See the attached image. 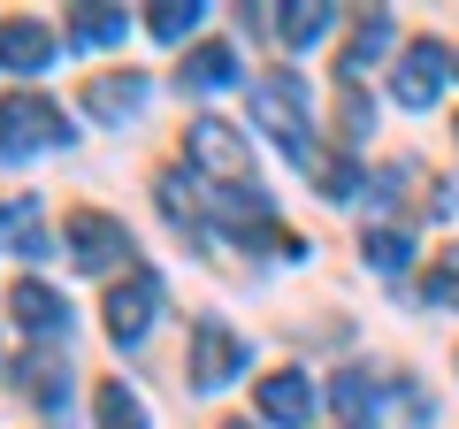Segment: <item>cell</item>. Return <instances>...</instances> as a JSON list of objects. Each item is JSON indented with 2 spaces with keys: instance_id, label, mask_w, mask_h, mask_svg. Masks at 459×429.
I'll use <instances>...</instances> for the list:
<instances>
[{
  "instance_id": "obj_1",
  "label": "cell",
  "mask_w": 459,
  "mask_h": 429,
  "mask_svg": "<svg viewBox=\"0 0 459 429\" xmlns=\"http://www.w3.org/2000/svg\"><path fill=\"white\" fill-rule=\"evenodd\" d=\"M253 116H261V131H276V146L291 153V162H307V153H314V131H307V77L268 69V77L253 84Z\"/></svg>"
},
{
  "instance_id": "obj_2",
  "label": "cell",
  "mask_w": 459,
  "mask_h": 429,
  "mask_svg": "<svg viewBox=\"0 0 459 429\" xmlns=\"http://www.w3.org/2000/svg\"><path fill=\"white\" fill-rule=\"evenodd\" d=\"M69 123L47 92H8L0 100V162H31L39 146H62Z\"/></svg>"
},
{
  "instance_id": "obj_3",
  "label": "cell",
  "mask_w": 459,
  "mask_h": 429,
  "mask_svg": "<svg viewBox=\"0 0 459 429\" xmlns=\"http://www.w3.org/2000/svg\"><path fill=\"white\" fill-rule=\"evenodd\" d=\"M184 153H192V162L207 169L214 184H230V192H253V146L230 131L222 116H199L192 131H184Z\"/></svg>"
},
{
  "instance_id": "obj_4",
  "label": "cell",
  "mask_w": 459,
  "mask_h": 429,
  "mask_svg": "<svg viewBox=\"0 0 459 429\" xmlns=\"http://www.w3.org/2000/svg\"><path fill=\"white\" fill-rule=\"evenodd\" d=\"M153 307H161V276L153 268H123L108 284V337L115 346H138L153 330Z\"/></svg>"
},
{
  "instance_id": "obj_5",
  "label": "cell",
  "mask_w": 459,
  "mask_h": 429,
  "mask_svg": "<svg viewBox=\"0 0 459 429\" xmlns=\"http://www.w3.org/2000/svg\"><path fill=\"white\" fill-rule=\"evenodd\" d=\"M62 238H69V261L92 268V276H108V268L131 261V238H123V223H115V214H100V207H77V214L62 223Z\"/></svg>"
},
{
  "instance_id": "obj_6",
  "label": "cell",
  "mask_w": 459,
  "mask_h": 429,
  "mask_svg": "<svg viewBox=\"0 0 459 429\" xmlns=\"http://www.w3.org/2000/svg\"><path fill=\"white\" fill-rule=\"evenodd\" d=\"M238 368H246V346L230 337V322L199 314V322H192V383H199V391H222Z\"/></svg>"
},
{
  "instance_id": "obj_7",
  "label": "cell",
  "mask_w": 459,
  "mask_h": 429,
  "mask_svg": "<svg viewBox=\"0 0 459 429\" xmlns=\"http://www.w3.org/2000/svg\"><path fill=\"white\" fill-rule=\"evenodd\" d=\"M444 77H452V54H444L437 39H413V47L398 54V77H391V92L406 100V108H429V100L444 92Z\"/></svg>"
},
{
  "instance_id": "obj_8",
  "label": "cell",
  "mask_w": 459,
  "mask_h": 429,
  "mask_svg": "<svg viewBox=\"0 0 459 429\" xmlns=\"http://www.w3.org/2000/svg\"><path fill=\"white\" fill-rule=\"evenodd\" d=\"M84 108H92L100 123H131L138 108H146V77H138V69H123V77H92V84H84Z\"/></svg>"
},
{
  "instance_id": "obj_9",
  "label": "cell",
  "mask_w": 459,
  "mask_h": 429,
  "mask_svg": "<svg viewBox=\"0 0 459 429\" xmlns=\"http://www.w3.org/2000/svg\"><path fill=\"white\" fill-rule=\"evenodd\" d=\"M261 414H268V422H283V429H307V422H314V391H307V376H291V368L261 376Z\"/></svg>"
},
{
  "instance_id": "obj_10",
  "label": "cell",
  "mask_w": 459,
  "mask_h": 429,
  "mask_svg": "<svg viewBox=\"0 0 459 429\" xmlns=\"http://www.w3.org/2000/svg\"><path fill=\"white\" fill-rule=\"evenodd\" d=\"M54 62V31L47 23H31V16H16V23H0V69H47Z\"/></svg>"
},
{
  "instance_id": "obj_11",
  "label": "cell",
  "mask_w": 459,
  "mask_h": 429,
  "mask_svg": "<svg viewBox=\"0 0 459 429\" xmlns=\"http://www.w3.org/2000/svg\"><path fill=\"white\" fill-rule=\"evenodd\" d=\"M261 23L283 39V47H314V39H329L337 8H322V0H291V8H276V16H261Z\"/></svg>"
},
{
  "instance_id": "obj_12",
  "label": "cell",
  "mask_w": 459,
  "mask_h": 429,
  "mask_svg": "<svg viewBox=\"0 0 459 429\" xmlns=\"http://www.w3.org/2000/svg\"><path fill=\"white\" fill-rule=\"evenodd\" d=\"M16 391L39 398V407H62V398H69V368H62V353H23V361H16Z\"/></svg>"
},
{
  "instance_id": "obj_13",
  "label": "cell",
  "mask_w": 459,
  "mask_h": 429,
  "mask_svg": "<svg viewBox=\"0 0 459 429\" xmlns=\"http://www.w3.org/2000/svg\"><path fill=\"white\" fill-rule=\"evenodd\" d=\"M8 307H16V322H23V330H39V337L69 330V299H54L47 284H16V292H8Z\"/></svg>"
},
{
  "instance_id": "obj_14",
  "label": "cell",
  "mask_w": 459,
  "mask_h": 429,
  "mask_svg": "<svg viewBox=\"0 0 459 429\" xmlns=\"http://www.w3.org/2000/svg\"><path fill=\"white\" fill-rule=\"evenodd\" d=\"M0 246L23 253V261H39V253H47V238H39V199H31V192H16L8 207H0Z\"/></svg>"
},
{
  "instance_id": "obj_15",
  "label": "cell",
  "mask_w": 459,
  "mask_h": 429,
  "mask_svg": "<svg viewBox=\"0 0 459 429\" xmlns=\"http://www.w3.org/2000/svg\"><path fill=\"white\" fill-rule=\"evenodd\" d=\"M383 47H391V16H383V8H376V16H360V23H352V39H344V84H360L368 77V62H376V54Z\"/></svg>"
},
{
  "instance_id": "obj_16",
  "label": "cell",
  "mask_w": 459,
  "mask_h": 429,
  "mask_svg": "<svg viewBox=\"0 0 459 429\" xmlns=\"http://www.w3.org/2000/svg\"><path fill=\"white\" fill-rule=\"evenodd\" d=\"M230 77H238V54L230 47H192L184 54V84H192V92H222Z\"/></svg>"
},
{
  "instance_id": "obj_17",
  "label": "cell",
  "mask_w": 459,
  "mask_h": 429,
  "mask_svg": "<svg viewBox=\"0 0 459 429\" xmlns=\"http://www.w3.org/2000/svg\"><path fill=\"white\" fill-rule=\"evenodd\" d=\"M329 398H337V422H344V429H376V383H368L360 368L337 376V391H329Z\"/></svg>"
},
{
  "instance_id": "obj_18",
  "label": "cell",
  "mask_w": 459,
  "mask_h": 429,
  "mask_svg": "<svg viewBox=\"0 0 459 429\" xmlns=\"http://www.w3.org/2000/svg\"><path fill=\"white\" fill-rule=\"evenodd\" d=\"M69 39H77V47H108V39H123V8H108V0L77 8V16H69Z\"/></svg>"
},
{
  "instance_id": "obj_19",
  "label": "cell",
  "mask_w": 459,
  "mask_h": 429,
  "mask_svg": "<svg viewBox=\"0 0 459 429\" xmlns=\"http://www.w3.org/2000/svg\"><path fill=\"white\" fill-rule=\"evenodd\" d=\"M199 16H207L199 0H161V8H153V16H146V31L177 47V39H192V31H199Z\"/></svg>"
},
{
  "instance_id": "obj_20",
  "label": "cell",
  "mask_w": 459,
  "mask_h": 429,
  "mask_svg": "<svg viewBox=\"0 0 459 429\" xmlns=\"http://www.w3.org/2000/svg\"><path fill=\"white\" fill-rule=\"evenodd\" d=\"M299 169H314V184H322L329 199H352V192H360V169H352V162H337V153H322V146H314Z\"/></svg>"
},
{
  "instance_id": "obj_21",
  "label": "cell",
  "mask_w": 459,
  "mask_h": 429,
  "mask_svg": "<svg viewBox=\"0 0 459 429\" xmlns=\"http://www.w3.org/2000/svg\"><path fill=\"white\" fill-rule=\"evenodd\" d=\"M92 407H100V429H146V407H138V398L131 391H123V383H100V398H92Z\"/></svg>"
},
{
  "instance_id": "obj_22",
  "label": "cell",
  "mask_w": 459,
  "mask_h": 429,
  "mask_svg": "<svg viewBox=\"0 0 459 429\" xmlns=\"http://www.w3.org/2000/svg\"><path fill=\"white\" fill-rule=\"evenodd\" d=\"M406 231H368V261H376L383 268V276H398V268H406Z\"/></svg>"
},
{
  "instance_id": "obj_23",
  "label": "cell",
  "mask_w": 459,
  "mask_h": 429,
  "mask_svg": "<svg viewBox=\"0 0 459 429\" xmlns=\"http://www.w3.org/2000/svg\"><path fill=\"white\" fill-rule=\"evenodd\" d=\"M337 123H344V138H368V131H376V108L360 100V84H344V92H337Z\"/></svg>"
},
{
  "instance_id": "obj_24",
  "label": "cell",
  "mask_w": 459,
  "mask_h": 429,
  "mask_svg": "<svg viewBox=\"0 0 459 429\" xmlns=\"http://www.w3.org/2000/svg\"><path fill=\"white\" fill-rule=\"evenodd\" d=\"M429 299L437 307H459V253H437L429 261Z\"/></svg>"
},
{
  "instance_id": "obj_25",
  "label": "cell",
  "mask_w": 459,
  "mask_h": 429,
  "mask_svg": "<svg viewBox=\"0 0 459 429\" xmlns=\"http://www.w3.org/2000/svg\"><path fill=\"white\" fill-rule=\"evenodd\" d=\"M222 429H253V422H222Z\"/></svg>"
}]
</instances>
